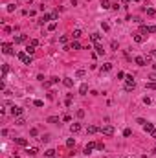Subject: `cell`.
Wrapping results in <instances>:
<instances>
[{"instance_id":"6da1fadb","label":"cell","mask_w":156,"mask_h":158,"mask_svg":"<svg viewBox=\"0 0 156 158\" xmlns=\"http://www.w3.org/2000/svg\"><path fill=\"white\" fill-rule=\"evenodd\" d=\"M134 88H136V81H134V77H132V75H127V79H125V90L130 92V90H134Z\"/></svg>"},{"instance_id":"7a4b0ae2","label":"cell","mask_w":156,"mask_h":158,"mask_svg":"<svg viewBox=\"0 0 156 158\" xmlns=\"http://www.w3.org/2000/svg\"><path fill=\"white\" fill-rule=\"evenodd\" d=\"M99 132H101V134H105V136H114V132H116V131H114V127H112V125H103Z\"/></svg>"},{"instance_id":"3957f363","label":"cell","mask_w":156,"mask_h":158,"mask_svg":"<svg viewBox=\"0 0 156 158\" xmlns=\"http://www.w3.org/2000/svg\"><path fill=\"white\" fill-rule=\"evenodd\" d=\"M18 59H20L24 64H31V55L28 52H18Z\"/></svg>"},{"instance_id":"277c9868","label":"cell","mask_w":156,"mask_h":158,"mask_svg":"<svg viewBox=\"0 0 156 158\" xmlns=\"http://www.w3.org/2000/svg\"><path fill=\"white\" fill-rule=\"evenodd\" d=\"M22 112H24V108H22V107H15V105H13V107H11V114H13V116H15V118L22 116Z\"/></svg>"},{"instance_id":"5b68a950","label":"cell","mask_w":156,"mask_h":158,"mask_svg":"<svg viewBox=\"0 0 156 158\" xmlns=\"http://www.w3.org/2000/svg\"><path fill=\"white\" fill-rule=\"evenodd\" d=\"M48 20H52V13H50V15H48V13H44V15L39 18V24H46Z\"/></svg>"},{"instance_id":"8992f818","label":"cell","mask_w":156,"mask_h":158,"mask_svg":"<svg viewBox=\"0 0 156 158\" xmlns=\"http://www.w3.org/2000/svg\"><path fill=\"white\" fill-rule=\"evenodd\" d=\"M99 127H95V125H88V127H86V132L88 134H95V132H99Z\"/></svg>"},{"instance_id":"52a82bcc","label":"cell","mask_w":156,"mask_h":158,"mask_svg":"<svg viewBox=\"0 0 156 158\" xmlns=\"http://www.w3.org/2000/svg\"><path fill=\"white\" fill-rule=\"evenodd\" d=\"M94 149H95V143H94V141H90V143H86V147H85V154H90Z\"/></svg>"},{"instance_id":"ba28073f","label":"cell","mask_w":156,"mask_h":158,"mask_svg":"<svg viewBox=\"0 0 156 158\" xmlns=\"http://www.w3.org/2000/svg\"><path fill=\"white\" fill-rule=\"evenodd\" d=\"M64 50H81V44H79L77 41H74V42H72L70 46H66Z\"/></svg>"},{"instance_id":"9c48e42d","label":"cell","mask_w":156,"mask_h":158,"mask_svg":"<svg viewBox=\"0 0 156 158\" xmlns=\"http://www.w3.org/2000/svg\"><path fill=\"white\" fill-rule=\"evenodd\" d=\"M134 62L138 66H145V64H147V62H145V57H141V55H138V57L134 59Z\"/></svg>"},{"instance_id":"30bf717a","label":"cell","mask_w":156,"mask_h":158,"mask_svg":"<svg viewBox=\"0 0 156 158\" xmlns=\"http://www.w3.org/2000/svg\"><path fill=\"white\" fill-rule=\"evenodd\" d=\"M26 41H28L26 35H17L15 37V44H22V42H26Z\"/></svg>"},{"instance_id":"8fae6325","label":"cell","mask_w":156,"mask_h":158,"mask_svg":"<svg viewBox=\"0 0 156 158\" xmlns=\"http://www.w3.org/2000/svg\"><path fill=\"white\" fill-rule=\"evenodd\" d=\"M154 129H156V127H154L152 123H149V121H147V123L143 125V131H145V132H149V134H151V132H152Z\"/></svg>"},{"instance_id":"7c38bea8","label":"cell","mask_w":156,"mask_h":158,"mask_svg":"<svg viewBox=\"0 0 156 158\" xmlns=\"http://www.w3.org/2000/svg\"><path fill=\"white\" fill-rule=\"evenodd\" d=\"M2 52L4 53H13V46L11 44H2Z\"/></svg>"},{"instance_id":"4fadbf2b","label":"cell","mask_w":156,"mask_h":158,"mask_svg":"<svg viewBox=\"0 0 156 158\" xmlns=\"http://www.w3.org/2000/svg\"><path fill=\"white\" fill-rule=\"evenodd\" d=\"M86 92H88V85L83 83L81 87H79V94H81V96H86Z\"/></svg>"},{"instance_id":"5bb4252c","label":"cell","mask_w":156,"mask_h":158,"mask_svg":"<svg viewBox=\"0 0 156 158\" xmlns=\"http://www.w3.org/2000/svg\"><path fill=\"white\" fill-rule=\"evenodd\" d=\"M70 131L72 132H79V131H81V123H72V127H70Z\"/></svg>"},{"instance_id":"9a60e30c","label":"cell","mask_w":156,"mask_h":158,"mask_svg":"<svg viewBox=\"0 0 156 158\" xmlns=\"http://www.w3.org/2000/svg\"><path fill=\"white\" fill-rule=\"evenodd\" d=\"M62 83H64V87H68V88L74 87V81H72L70 77H64V79H62Z\"/></svg>"},{"instance_id":"2e32d148","label":"cell","mask_w":156,"mask_h":158,"mask_svg":"<svg viewBox=\"0 0 156 158\" xmlns=\"http://www.w3.org/2000/svg\"><path fill=\"white\" fill-rule=\"evenodd\" d=\"M134 41L138 42V44H141V42L145 41V37H143V35H141V33H136V35H134Z\"/></svg>"},{"instance_id":"e0dca14e","label":"cell","mask_w":156,"mask_h":158,"mask_svg":"<svg viewBox=\"0 0 156 158\" xmlns=\"http://www.w3.org/2000/svg\"><path fill=\"white\" fill-rule=\"evenodd\" d=\"M15 141H17V143H18L20 147H26V145H28V141H26L24 138H15Z\"/></svg>"},{"instance_id":"ac0fdd59","label":"cell","mask_w":156,"mask_h":158,"mask_svg":"<svg viewBox=\"0 0 156 158\" xmlns=\"http://www.w3.org/2000/svg\"><path fill=\"white\" fill-rule=\"evenodd\" d=\"M55 83H59V79L57 77H52L50 81H46V83H44V87H52V85H55Z\"/></svg>"},{"instance_id":"d6986e66","label":"cell","mask_w":156,"mask_h":158,"mask_svg":"<svg viewBox=\"0 0 156 158\" xmlns=\"http://www.w3.org/2000/svg\"><path fill=\"white\" fill-rule=\"evenodd\" d=\"M101 8H103V9H110L112 4L108 2V0H101Z\"/></svg>"},{"instance_id":"ffe728a7","label":"cell","mask_w":156,"mask_h":158,"mask_svg":"<svg viewBox=\"0 0 156 158\" xmlns=\"http://www.w3.org/2000/svg\"><path fill=\"white\" fill-rule=\"evenodd\" d=\"M81 29H74V33H72V39H75V41H77V39H81Z\"/></svg>"},{"instance_id":"44dd1931","label":"cell","mask_w":156,"mask_h":158,"mask_svg":"<svg viewBox=\"0 0 156 158\" xmlns=\"http://www.w3.org/2000/svg\"><path fill=\"white\" fill-rule=\"evenodd\" d=\"M108 70H112V62H105L101 66V72H108Z\"/></svg>"},{"instance_id":"7402d4cb","label":"cell","mask_w":156,"mask_h":158,"mask_svg":"<svg viewBox=\"0 0 156 158\" xmlns=\"http://www.w3.org/2000/svg\"><path fill=\"white\" fill-rule=\"evenodd\" d=\"M26 123V120H24V118H22V116H18V118H17V120H15V125H18V127H22V125H24Z\"/></svg>"},{"instance_id":"603a6c76","label":"cell","mask_w":156,"mask_h":158,"mask_svg":"<svg viewBox=\"0 0 156 158\" xmlns=\"http://www.w3.org/2000/svg\"><path fill=\"white\" fill-rule=\"evenodd\" d=\"M90 39H92V42H99V41H101V35H99V33H92Z\"/></svg>"},{"instance_id":"cb8c5ba5","label":"cell","mask_w":156,"mask_h":158,"mask_svg":"<svg viewBox=\"0 0 156 158\" xmlns=\"http://www.w3.org/2000/svg\"><path fill=\"white\" fill-rule=\"evenodd\" d=\"M95 52H97V55H105V48H103L101 44H97V46H95Z\"/></svg>"},{"instance_id":"d4e9b609","label":"cell","mask_w":156,"mask_h":158,"mask_svg":"<svg viewBox=\"0 0 156 158\" xmlns=\"http://www.w3.org/2000/svg\"><path fill=\"white\" fill-rule=\"evenodd\" d=\"M26 52H28L29 55H33V52H35V46H31V44L28 42V46H26Z\"/></svg>"},{"instance_id":"484cf974","label":"cell","mask_w":156,"mask_h":158,"mask_svg":"<svg viewBox=\"0 0 156 158\" xmlns=\"http://www.w3.org/2000/svg\"><path fill=\"white\" fill-rule=\"evenodd\" d=\"M8 72H9V66L4 64V66H2V79H6V74H8Z\"/></svg>"},{"instance_id":"4316f807","label":"cell","mask_w":156,"mask_h":158,"mask_svg":"<svg viewBox=\"0 0 156 158\" xmlns=\"http://www.w3.org/2000/svg\"><path fill=\"white\" fill-rule=\"evenodd\" d=\"M145 87H147V90H156V83H154V81H151V83H147Z\"/></svg>"},{"instance_id":"83f0119b","label":"cell","mask_w":156,"mask_h":158,"mask_svg":"<svg viewBox=\"0 0 156 158\" xmlns=\"http://www.w3.org/2000/svg\"><path fill=\"white\" fill-rule=\"evenodd\" d=\"M75 145V140L74 138H68V140H66V147H74Z\"/></svg>"},{"instance_id":"f1b7e54d","label":"cell","mask_w":156,"mask_h":158,"mask_svg":"<svg viewBox=\"0 0 156 158\" xmlns=\"http://www.w3.org/2000/svg\"><path fill=\"white\" fill-rule=\"evenodd\" d=\"M37 153H39V151H37V147H29V149H28V154H31V156H35Z\"/></svg>"},{"instance_id":"f546056e","label":"cell","mask_w":156,"mask_h":158,"mask_svg":"<svg viewBox=\"0 0 156 158\" xmlns=\"http://www.w3.org/2000/svg\"><path fill=\"white\" fill-rule=\"evenodd\" d=\"M140 33H141V35H147V33H149V26H141V28H140Z\"/></svg>"},{"instance_id":"4dcf8cb0","label":"cell","mask_w":156,"mask_h":158,"mask_svg":"<svg viewBox=\"0 0 156 158\" xmlns=\"http://www.w3.org/2000/svg\"><path fill=\"white\" fill-rule=\"evenodd\" d=\"M48 123H59V118L57 116H50L48 118Z\"/></svg>"},{"instance_id":"1f68e13d","label":"cell","mask_w":156,"mask_h":158,"mask_svg":"<svg viewBox=\"0 0 156 158\" xmlns=\"http://www.w3.org/2000/svg\"><path fill=\"white\" fill-rule=\"evenodd\" d=\"M44 154H46L48 158H53V156H55V151H53V149H48V151H46Z\"/></svg>"},{"instance_id":"d6a6232c","label":"cell","mask_w":156,"mask_h":158,"mask_svg":"<svg viewBox=\"0 0 156 158\" xmlns=\"http://www.w3.org/2000/svg\"><path fill=\"white\" fill-rule=\"evenodd\" d=\"M39 140H41L42 143H48V141H50V134H44V136H41Z\"/></svg>"},{"instance_id":"836d02e7","label":"cell","mask_w":156,"mask_h":158,"mask_svg":"<svg viewBox=\"0 0 156 158\" xmlns=\"http://www.w3.org/2000/svg\"><path fill=\"white\" fill-rule=\"evenodd\" d=\"M147 15H149V17H154V15H156V9H154V8H149V9H147Z\"/></svg>"},{"instance_id":"e575fe53","label":"cell","mask_w":156,"mask_h":158,"mask_svg":"<svg viewBox=\"0 0 156 158\" xmlns=\"http://www.w3.org/2000/svg\"><path fill=\"white\" fill-rule=\"evenodd\" d=\"M59 42H61V44H66V42H68V37H66V35H61V37H59Z\"/></svg>"},{"instance_id":"d590c367","label":"cell","mask_w":156,"mask_h":158,"mask_svg":"<svg viewBox=\"0 0 156 158\" xmlns=\"http://www.w3.org/2000/svg\"><path fill=\"white\" fill-rule=\"evenodd\" d=\"M101 28H103V31H108V29H110V26H108L107 22H101Z\"/></svg>"},{"instance_id":"8d00e7d4","label":"cell","mask_w":156,"mask_h":158,"mask_svg":"<svg viewBox=\"0 0 156 158\" xmlns=\"http://www.w3.org/2000/svg\"><path fill=\"white\" fill-rule=\"evenodd\" d=\"M64 103L68 105V107L72 105V94H68V96H66V101H64Z\"/></svg>"},{"instance_id":"74e56055","label":"cell","mask_w":156,"mask_h":158,"mask_svg":"<svg viewBox=\"0 0 156 158\" xmlns=\"http://www.w3.org/2000/svg\"><path fill=\"white\" fill-rule=\"evenodd\" d=\"M95 149H99V151H103V149H105V145H103V141H97V143H95Z\"/></svg>"},{"instance_id":"f35d334b","label":"cell","mask_w":156,"mask_h":158,"mask_svg":"<svg viewBox=\"0 0 156 158\" xmlns=\"http://www.w3.org/2000/svg\"><path fill=\"white\" fill-rule=\"evenodd\" d=\"M15 8H17L15 4H8V11H9V13H13V11H15Z\"/></svg>"},{"instance_id":"ab89813d","label":"cell","mask_w":156,"mask_h":158,"mask_svg":"<svg viewBox=\"0 0 156 158\" xmlns=\"http://www.w3.org/2000/svg\"><path fill=\"white\" fill-rule=\"evenodd\" d=\"M55 28H57V22H52V24H50V26H48V29H50V31H53V29H55Z\"/></svg>"},{"instance_id":"60d3db41","label":"cell","mask_w":156,"mask_h":158,"mask_svg":"<svg viewBox=\"0 0 156 158\" xmlns=\"http://www.w3.org/2000/svg\"><path fill=\"white\" fill-rule=\"evenodd\" d=\"M29 44H31V46H35V48H37V46H39V41H37V39H31V41H29Z\"/></svg>"},{"instance_id":"b9f144b4","label":"cell","mask_w":156,"mask_h":158,"mask_svg":"<svg viewBox=\"0 0 156 158\" xmlns=\"http://www.w3.org/2000/svg\"><path fill=\"white\" fill-rule=\"evenodd\" d=\"M110 46H112V50H118V46H119V44H118V41H112Z\"/></svg>"},{"instance_id":"7bdbcfd3","label":"cell","mask_w":156,"mask_h":158,"mask_svg":"<svg viewBox=\"0 0 156 158\" xmlns=\"http://www.w3.org/2000/svg\"><path fill=\"white\" fill-rule=\"evenodd\" d=\"M33 105H35V107H42V105H44V103H42L41 99H35V101H33Z\"/></svg>"},{"instance_id":"ee69618b","label":"cell","mask_w":156,"mask_h":158,"mask_svg":"<svg viewBox=\"0 0 156 158\" xmlns=\"http://www.w3.org/2000/svg\"><path fill=\"white\" fill-rule=\"evenodd\" d=\"M75 75H77V77H83V75H85V70H77V72H75Z\"/></svg>"},{"instance_id":"f6af8a7d","label":"cell","mask_w":156,"mask_h":158,"mask_svg":"<svg viewBox=\"0 0 156 158\" xmlns=\"http://www.w3.org/2000/svg\"><path fill=\"white\" fill-rule=\"evenodd\" d=\"M130 134H132L130 129H125V131H123V136H130Z\"/></svg>"},{"instance_id":"bcb514c9","label":"cell","mask_w":156,"mask_h":158,"mask_svg":"<svg viewBox=\"0 0 156 158\" xmlns=\"http://www.w3.org/2000/svg\"><path fill=\"white\" fill-rule=\"evenodd\" d=\"M149 79H151V81H154V83H156V72H152V74L149 75Z\"/></svg>"},{"instance_id":"7dc6e473","label":"cell","mask_w":156,"mask_h":158,"mask_svg":"<svg viewBox=\"0 0 156 158\" xmlns=\"http://www.w3.org/2000/svg\"><path fill=\"white\" fill-rule=\"evenodd\" d=\"M57 18H59V13H57V11L52 13V20H57Z\"/></svg>"},{"instance_id":"c3c4849f","label":"cell","mask_w":156,"mask_h":158,"mask_svg":"<svg viewBox=\"0 0 156 158\" xmlns=\"http://www.w3.org/2000/svg\"><path fill=\"white\" fill-rule=\"evenodd\" d=\"M149 33H156V26H149Z\"/></svg>"},{"instance_id":"681fc988","label":"cell","mask_w":156,"mask_h":158,"mask_svg":"<svg viewBox=\"0 0 156 158\" xmlns=\"http://www.w3.org/2000/svg\"><path fill=\"white\" fill-rule=\"evenodd\" d=\"M77 116H79V118L85 116V110H83V108H79V110H77Z\"/></svg>"},{"instance_id":"f907efd6","label":"cell","mask_w":156,"mask_h":158,"mask_svg":"<svg viewBox=\"0 0 156 158\" xmlns=\"http://www.w3.org/2000/svg\"><path fill=\"white\" fill-rule=\"evenodd\" d=\"M151 136H152V138H156V129H154V131L151 132Z\"/></svg>"},{"instance_id":"816d5d0a","label":"cell","mask_w":156,"mask_h":158,"mask_svg":"<svg viewBox=\"0 0 156 158\" xmlns=\"http://www.w3.org/2000/svg\"><path fill=\"white\" fill-rule=\"evenodd\" d=\"M121 2H123V4H129V2H130V0H121Z\"/></svg>"},{"instance_id":"f5cc1de1","label":"cell","mask_w":156,"mask_h":158,"mask_svg":"<svg viewBox=\"0 0 156 158\" xmlns=\"http://www.w3.org/2000/svg\"><path fill=\"white\" fill-rule=\"evenodd\" d=\"M151 55H156V50H152V53H151Z\"/></svg>"},{"instance_id":"db71d44e","label":"cell","mask_w":156,"mask_h":158,"mask_svg":"<svg viewBox=\"0 0 156 158\" xmlns=\"http://www.w3.org/2000/svg\"><path fill=\"white\" fill-rule=\"evenodd\" d=\"M134 2H141V0H134Z\"/></svg>"},{"instance_id":"11a10c76","label":"cell","mask_w":156,"mask_h":158,"mask_svg":"<svg viewBox=\"0 0 156 158\" xmlns=\"http://www.w3.org/2000/svg\"><path fill=\"white\" fill-rule=\"evenodd\" d=\"M154 70H156V62H154Z\"/></svg>"},{"instance_id":"9f6ffc18","label":"cell","mask_w":156,"mask_h":158,"mask_svg":"<svg viewBox=\"0 0 156 158\" xmlns=\"http://www.w3.org/2000/svg\"><path fill=\"white\" fill-rule=\"evenodd\" d=\"M143 158H147V156H143Z\"/></svg>"},{"instance_id":"6f0895ef","label":"cell","mask_w":156,"mask_h":158,"mask_svg":"<svg viewBox=\"0 0 156 158\" xmlns=\"http://www.w3.org/2000/svg\"><path fill=\"white\" fill-rule=\"evenodd\" d=\"M127 158H129V156H127Z\"/></svg>"},{"instance_id":"680465c9","label":"cell","mask_w":156,"mask_h":158,"mask_svg":"<svg viewBox=\"0 0 156 158\" xmlns=\"http://www.w3.org/2000/svg\"><path fill=\"white\" fill-rule=\"evenodd\" d=\"M53 158H55V156H53Z\"/></svg>"}]
</instances>
